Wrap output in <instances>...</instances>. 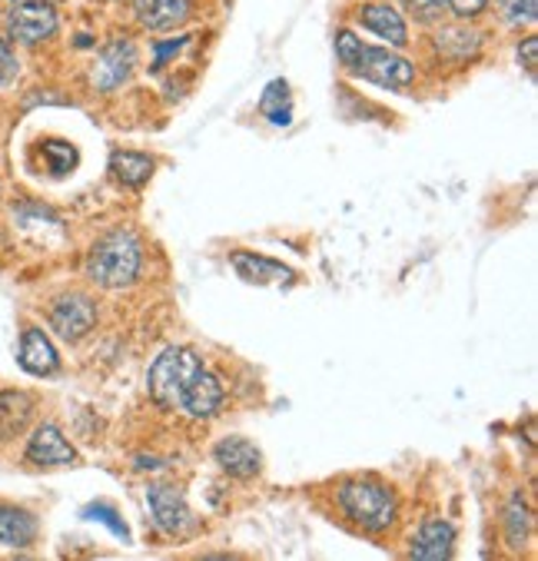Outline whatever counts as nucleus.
<instances>
[{"label":"nucleus","instance_id":"obj_1","mask_svg":"<svg viewBox=\"0 0 538 561\" xmlns=\"http://www.w3.org/2000/svg\"><path fill=\"white\" fill-rule=\"evenodd\" d=\"M147 389L163 409H180L193 419L217 415L227 399L220 379L203 369L196 353L183 346H170L153 359L147 373Z\"/></svg>","mask_w":538,"mask_h":561},{"label":"nucleus","instance_id":"obj_2","mask_svg":"<svg viewBox=\"0 0 538 561\" xmlns=\"http://www.w3.org/2000/svg\"><path fill=\"white\" fill-rule=\"evenodd\" d=\"M336 57L346 73L369 80L376 87H386V90H405L415 80V67L405 57H399L392 47H373L359 41L353 31L336 34Z\"/></svg>","mask_w":538,"mask_h":561},{"label":"nucleus","instance_id":"obj_3","mask_svg":"<svg viewBox=\"0 0 538 561\" xmlns=\"http://www.w3.org/2000/svg\"><path fill=\"white\" fill-rule=\"evenodd\" d=\"M144 266V247L130 230H114L87 256V279L100 289H124L134 286Z\"/></svg>","mask_w":538,"mask_h":561},{"label":"nucleus","instance_id":"obj_4","mask_svg":"<svg viewBox=\"0 0 538 561\" xmlns=\"http://www.w3.org/2000/svg\"><path fill=\"white\" fill-rule=\"evenodd\" d=\"M340 505L363 531L373 535L392 528L396 522V495L379 482H346L340 489Z\"/></svg>","mask_w":538,"mask_h":561},{"label":"nucleus","instance_id":"obj_5","mask_svg":"<svg viewBox=\"0 0 538 561\" xmlns=\"http://www.w3.org/2000/svg\"><path fill=\"white\" fill-rule=\"evenodd\" d=\"M140 57H137V44L130 37H114L106 44L100 54H96V64L90 70V83L103 93H111L117 87H124L134 70H137Z\"/></svg>","mask_w":538,"mask_h":561},{"label":"nucleus","instance_id":"obj_6","mask_svg":"<svg viewBox=\"0 0 538 561\" xmlns=\"http://www.w3.org/2000/svg\"><path fill=\"white\" fill-rule=\"evenodd\" d=\"M57 8L47 4V0H24L18 4L8 18V34L11 41L24 44V47H34V44H44L47 37L57 34Z\"/></svg>","mask_w":538,"mask_h":561},{"label":"nucleus","instance_id":"obj_7","mask_svg":"<svg viewBox=\"0 0 538 561\" xmlns=\"http://www.w3.org/2000/svg\"><path fill=\"white\" fill-rule=\"evenodd\" d=\"M50 325L60 340L77 343L96 325V302L87 293H64L50 306Z\"/></svg>","mask_w":538,"mask_h":561},{"label":"nucleus","instance_id":"obj_8","mask_svg":"<svg viewBox=\"0 0 538 561\" xmlns=\"http://www.w3.org/2000/svg\"><path fill=\"white\" fill-rule=\"evenodd\" d=\"M356 24L369 34H376L379 41H386V47L392 50H402L409 47V27H405V18L396 4L389 0H369L356 11Z\"/></svg>","mask_w":538,"mask_h":561},{"label":"nucleus","instance_id":"obj_9","mask_svg":"<svg viewBox=\"0 0 538 561\" xmlns=\"http://www.w3.org/2000/svg\"><path fill=\"white\" fill-rule=\"evenodd\" d=\"M147 505H150V515H153V525L167 535H183L196 525L186 499L170 489V485H150L147 489Z\"/></svg>","mask_w":538,"mask_h":561},{"label":"nucleus","instance_id":"obj_10","mask_svg":"<svg viewBox=\"0 0 538 561\" xmlns=\"http://www.w3.org/2000/svg\"><path fill=\"white\" fill-rule=\"evenodd\" d=\"M213 459H217V466L233 476V479H253L260 476L263 469V456L260 448L250 442V438H240V435H227L217 442V448H213Z\"/></svg>","mask_w":538,"mask_h":561},{"label":"nucleus","instance_id":"obj_11","mask_svg":"<svg viewBox=\"0 0 538 561\" xmlns=\"http://www.w3.org/2000/svg\"><path fill=\"white\" fill-rule=\"evenodd\" d=\"M27 462L41 466V469H60V466H73L77 453L57 425L44 422L27 442Z\"/></svg>","mask_w":538,"mask_h":561},{"label":"nucleus","instance_id":"obj_12","mask_svg":"<svg viewBox=\"0 0 538 561\" xmlns=\"http://www.w3.org/2000/svg\"><path fill=\"white\" fill-rule=\"evenodd\" d=\"M196 0H134V14L147 31H176L193 18Z\"/></svg>","mask_w":538,"mask_h":561},{"label":"nucleus","instance_id":"obj_13","mask_svg":"<svg viewBox=\"0 0 538 561\" xmlns=\"http://www.w3.org/2000/svg\"><path fill=\"white\" fill-rule=\"evenodd\" d=\"M233 270L240 273V279L253 283V286H270V283H293L296 273L270 256H260V253H247V250H237L230 256Z\"/></svg>","mask_w":538,"mask_h":561},{"label":"nucleus","instance_id":"obj_14","mask_svg":"<svg viewBox=\"0 0 538 561\" xmlns=\"http://www.w3.org/2000/svg\"><path fill=\"white\" fill-rule=\"evenodd\" d=\"M21 366L31 376H54L57 373L60 359H57V350L47 340L44 329H27L24 332V340H21Z\"/></svg>","mask_w":538,"mask_h":561},{"label":"nucleus","instance_id":"obj_15","mask_svg":"<svg viewBox=\"0 0 538 561\" xmlns=\"http://www.w3.org/2000/svg\"><path fill=\"white\" fill-rule=\"evenodd\" d=\"M482 47V34L479 31H469L466 21L459 24H446L436 31V50L446 57V60H456V64H466L479 54Z\"/></svg>","mask_w":538,"mask_h":561},{"label":"nucleus","instance_id":"obj_16","mask_svg":"<svg viewBox=\"0 0 538 561\" xmlns=\"http://www.w3.org/2000/svg\"><path fill=\"white\" fill-rule=\"evenodd\" d=\"M34 419V396L27 392H0V442H11Z\"/></svg>","mask_w":538,"mask_h":561},{"label":"nucleus","instance_id":"obj_17","mask_svg":"<svg viewBox=\"0 0 538 561\" xmlns=\"http://www.w3.org/2000/svg\"><path fill=\"white\" fill-rule=\"evenodd\" d=\"M37 538V518L18 505H0V545L27 548Z\"/></svg>","mask_w":538,"mask_h":561},{"label":"nucleus","instance_id":"obj_18","mask_svg":"<svg viewBox=\"0 0 538 561\" xmlns=\"http://www.w3.org/2000/svg\"><path fill=\"white\" fill-rule=\"evenodd\" d=\"M456 531L449 522H425L412 541V558H449L453 554Z\"/></svg>","mask_w":538,"mask_h":561},{"label":"nucleus","instance_id":"obj_19","mask_svg":"<svg viewBox=\"0 0 538 561\" xmlns=\"http://www.w3.org/2000/svg\"><path fill=\"white\" fill-rule=\"evenodd\" d=\"M111 173L121 186H144L150 176H153V160L147 153H134V150H117L111 157Z\"/></svg>","mask_w":538,"mask_h":561},{"label":"nucleus","instance_id":"obj_20","mask_svg":"<svg viewBox=\"0 0 538 561\" xmlns=\"http://www.w3.org/2000/svg\"><path fill=\"white\" fill-rule=\"evenodd\" d=\"M260 110H263V117L276 127H289L293 124V100H289V87L286 80H273L260 100Z\"/></svg>","mask_w":538,"mask_h":561},{"label":"nucleus","instance_id":"obj_21","mask_svg":"<svg viewBox=\"0 0 538 561\" xmlns=\"http://www.w3.org/2000/svg\"><path fill=\"white\" fill-rule=\"evenodd\" d=\"M41 153L47 160V173H54V176H64V173H70L77 167V150L70 144H64V140L41 144Z\"/></svg>","mask_w":538,"mask_h":561},{"label":"nucleus","instance_id":"obj_22","mask_svg":"<svg viewBox=\"0 0 538 561\" xmlns=\"http://www.w3.org/2000/svg\"><path fill=\"white\" fill-rule=\"evenodd\" d=\"M495 11L508 27H522V24H535L538 14V0H495Z\"/></svg>","mask_w":538,"mask_h":561},{"label":"nucleus","instance_id":"obj_23","mask_svg":"<svg viewBox=\"0 0 538 561\" xmlns=\"http://www.w3.org/2000/svg\"><path fill=\"white\" fill-rule=\"evenodd\" d=\"M83 518H90V522H100V525H106L111 528L117 538H130V531H127V525L124 522H117V512L111 508V505H103V502H96V505H90V508H83Z\"/></svg>","mask_w":538,"mask_h":561},{"label":"nucleus","instance_id":"obj_24","mask_svg":"<svg viewBox=\"0 0 538 561\" xmlns=\"http://www.w3.org/2000/svg\"><path fill=\"white\" fill-rule=\"evenodd\" d=\"M525 531H528V512H525L522 499H512V505H508V538H512L515 548L525 541Z\"/></svg>","mask_w":538,"mask_h":561},{"label":"nucleus","instance_id":"obj_25","mask_svg":"<svg viewBox=\"0 0 538 561\" xmlns=\"http://www.w3.org/2000/svg\"><path fill=\"white\" fill-rule=\"evenodd\" d=\"M402 8H405V14H412L419 24H439L443 21V14L446 11H439L433 0H402Z\"/></svg>","mask_w":538,"mask_h":561},{"label":"nucleus","instance_id":"obj_26","mask_svg":"<svg viewBox=\"0 0 538 561\" xmlns=\"http://www.w3.org/2000/svg\"><path fill=\"white\" fill-rule=\"evenodd\" d=\"M18 73H21L18 54H14L11 41H4V37H0V87L14 83V80H18Z\"/></svg>","mask_w":538,"mask_h":561},{"label":"nucleus","instance_id":"obj_27","mask_svg":"<svg viewBox=\"0 0 538 561\" xmlns=\"http://www.w3.org/2000/svg\"><path fill=\"white\" fill-rule=\"evenodd\" d=\"M186 47H190V37H176V41H170V44L157 41V44H153V64H150V70H163L167 60L176 57V54L186 50Z\"/></svg>","mask_w":538,"mask_h":561},{"label":"nucleus","instance_id":"obj_28","mask_svg":"<svg viewBox=\"0 0 538 561\" xmlns=\"http://www.w3.org/2000/svg\"><path fill=\"white\" fill-rule=\"evenodd\" d=\"M485 8H489V0H449L446 11H453L456 21H476L479 14H485Z\"/></svg>","mask_w":538,"mask_h":561},{"label":"nucleus","instance_id":"obj_29","mask_svg":"<svg viewBox=\"0 0 538 561\" xmlns=\"http://www.w3.org/2000/svg\"><path fill=\"white\" fill-rule=\"evenodd\" d=\"M518 60L525 64L528 73H535V67H538V37H525V44L518 47Z\"/></svg>","mask_w":538,"mask_h":561},{"label":"nucleus","instance_id":"obj_30","mask_svg":"<svg viewBox=\"0 0 538 561\" xmlns=\"http://www.w3.org/2000/svg\"><path fill=\"white\" fill-rule=\"evenodd\" d=\"M433 4H436L439 11H446V8H449V0H433Z\"/></svg>","mask_w":538,"mask_h":561}]
</instances>
